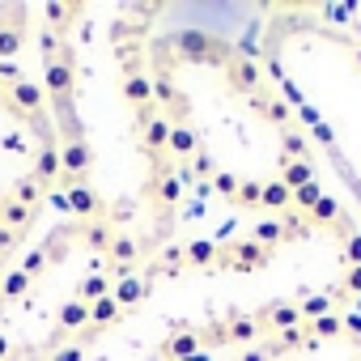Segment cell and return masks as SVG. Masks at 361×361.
Wrapping results in <instances>:
<instances>
[{
	"instance_id": "1",
	"label": "cell",
	"mask_w": 361,
	"mask_h": 361,
	"mask_svg": "<svg viewBox=\"0 0 361 361\" xmlns=\"http://www.w3.org/2000/svg\"><path fill=\"white\" fill-rule=\"evenodd\" d=\"M123 64L145 140H161V157L204 178V188L238 209H314L323 200L310 188V136L259 51L221 30L166 26L128 47Z\"/></svg>"
},
{
	"instance_id": "2",
	"label": "cell",
	"mask_w": 361,
	"mask_h": 361,
	"mask_svg": "<svg viewBox=\"0 0 361 361\" xmlns=\"http://www.w3.org/2000/svg\"><path fill=\"white\" fill-rule=\"evenodd\" d=\"M140 247L106 213L60 221L0 276V361H56L111 319Z\"/></svg>"
},
{
	"instance_id": "3",
	"label": "cell",
	"mask_w": 361,
	"mask_h": 361,
	"mask_svg": "<svg viewBox=\"0 0 361 361\" xmlns=\"http://www.w3.org/2000/svg\"><path fill=\"white\" fill-rule=\"evenodd\" d=\"M259 22V60L298 123L361 200V39L319 18V5H272Z\"/></svg>"
},
{
	"instance_id": "4",
	"label": "cell",
	"mask_w": 361,
	"mask_h": 361,
	"mask_svg": "<svg viewBox=\"0 0 361 361\" xmlns=\"http://www.w3.org/2000/svg\"><path fill=\"white\" fill-rule=\"evenodd\" d=\"M64 183V140L47 90L0 64V221L35 234Z\"/></svg>"
},
{
	"instance_id": "5",
	"label": "cell",
	"mask_w": 361,
	"mask_h": 361,
	"mask_svg": "<svg viewBox=\"0 0 361 361\" xmlns=\"http://www.w3.org/2000/svg\"><path fill=\"white\" fill-rule=\"evenodd\" d=\"M243 361H361V327L336 314L276 327V336L243 353Z\"/></svg>"
},
{
	"instance_id": "6",
	"label": "cell",
	"mask_w": 361,
	"mask_h": 361,
	"mask_svg": "<svg viewBox=\"0 0 361 361\" xmlns=\"http://www.w3.org/2000/svg\"><path fill=\"white\" fill-rule=\"evenodd\" d=\"M30 238H35V234H22V230H13V226L0 221V276H5V272H9V264L30 247Z\"/></svg>"
},
{
	"instance_id": "7",
	"label": "cell",
	"mask_w": 361,
	"mask_h": 361,
	"mask_svg": "<svg viewBox=\"0 0 361 361\" xmlns=\"http://www.w3.org/2000/svg\"><path fill=\"white\" fill-rule=\"evenodd\" d=\"M323 18H331L340 30H348L353 39H361V0H353V5H319Z\"/></svg>"
}]
</instances>
